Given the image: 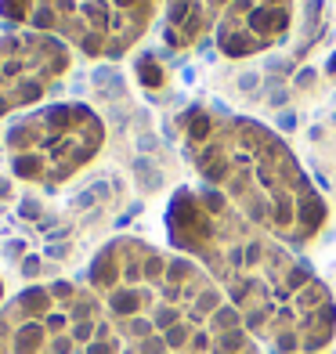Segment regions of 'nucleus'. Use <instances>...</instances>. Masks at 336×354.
<instances>
[{"label":"nucleus","instance_id":"6","mask_svg":"<svg viewBox=\"0 0 336 354\" xmlns=\"http://www.w3.org/2000/svg\"><path fill=\"white\" fill-rule=\"evenodd\" d=\"M105 318V304L84 282L29 286L0 304V354H84Z\"/></svg>","mask_w":336,"mask_h":354},{"label":"nucleus","instance_id":"11","mask_svg":"<svg viewBox=\"0 0 336 354\" xmlns=\"http://www.w3.org/2000/svg\"><path fill=\"white\" fill-rule=\"evenodd\" d=\"M4 300H8V297H4V282H0V304H4Z\"/></svg>","mask_w":336,"mask_h":354},{"label":"nucleus","instance_id":"2","mask_svg":"<svg viewBox=\"0 0 336 354\" xmlns=\"http://www.w3.org/2000/svg\"><path fill=\"white\" fill-rule=\"evenodd\" d=\"M87 286L112 318L145 326L170 354H264L206 268L170 246L109 239L87 268Z\"/></svg>","mask_w":336,"mask_h":354},{"label":"nucleus","instance_id":"4","mask_svg":"<svg viewBox=\"0 0 336 354\" xmlns=\"http://www.w3.org/2000/svg\"><path fill=\"white\" fill-rule=\"evenodd\" d=\"M163 0H0L8 29H33L91 62L131 55L152 29Z\"/></svg>","mask_w":336,"mask_h":354},{"label":"nucleus","instance_id":"1","mask_svg":"<svg viewBox=\"0 0 336 354\" xmlns=\"http://www.w3.org/2000/svg\"><path fill=\"white\" fill-rule=\"evenodd\" d=\"M167 243L206 268L264 351L322 354L336 340V300L300 257L210 188H178L167 203Z\"/></svg>","mask_w":336,"mask_h":354},{"label":"nucleus","instance_id":"8","mask_svg":"<svg viewBox=\"0 0 336 354\" xmlns=\"http://www.w3.org/2000/svg\"><path fill=\"white\" fill-rule=\"evenodd\" d=\"M293 0H232L214 29L224 58H253L282 44L293 29Z\"/></svg>","mask_w":336,"mask_h":354},{"label":"nucleus","instance_id":"9","mask_svg":"<svg viewBox=\"0 0 336 354\" xmlns=\"http://www.w3.org/2000/svg\"><path fill=\"white\" fill-rule=\"evenodd\" d=\"M228 4L232 0H163V44L170 51H192L214 37Z\"/></svg>","mask_w":336,"mask_h":354},{"label":"nucleus","instance_id":"10","mask_svg":"<svg viewBox=\"0 0 336 354\" xmlns=\"http://www.w3.org/2000/svg\"><path fill=\"white\" fill-rule=\"evenodd\" d=\"M84 354H170L163 347L156 333H149L145 326L138 322H127V318H105V326L98 329V336L87 344Z\"/></svg>","mask_w":336,"mask_h":354},{"label":"nucleus","instance_id":"7","mask_svg":"<svg viewBox=\"0 0 336 354\" xmlns=\"http://www.w3.org/2000/svg\"><path fill=\"white\" fill-rule=\"evenodd\" d=\"M69 69L73 47L62 40L33 29L0 33V120L37 109V102H44L47 91L58 87Z\"/></svg>","mask_w":336,"mask_h":354},{"label":"nucleus","instance_id":"5","mask_svg":"<svg viewBox=\"0 0 336 354\" xmlns=\"http://www.w3.org/2000/svg\"><path fill=\"white\" fill-rule=\"evenodd\" d=\"M105 149V120L84 102H51L22 112L4 131L11 174L26 185L58 188Z\"/></svg>","mask_w":336,"mask_h":354},{"label":"nucleus","instance_id":"3","mask_svg":"<svg viewBox=\"0 0 336 354\" xmlns=\"http://www.w3.org/2000/svg\"><path fill=\"white\" fill-rule=\"evenodd\" d=\"M178 138L203 185L279 243L308 246L326 228L322 192L268 123L196 105L178 116Z\"/></svg>","mask_w":336,"mask_h":354}]
</instances>
